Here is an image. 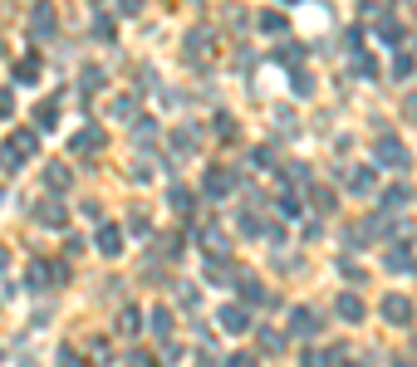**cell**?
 I'll return each instance as SVG.
<instances>
[{
    "label": "cell",
    "instance_id": "c3c4849f",
    "mask_svg": "<svg viewBox=\"0 0 417 367\" xmlns=\"http://www.w3.org/2000/svg\"><path fill=\"white\" fill-rule=\"evenodd\" d=\"M285 6H299V0H285Z\"/></svg>",
    "mask_w": 417,
    "mask_h": 367
},
{
    "label": "cell",
    "instance_id": "44dd1931",
    "mask_svg": "<svg viewBox=\"0 0 417 367\" xmlns=\"http://www.w3.org/2000/svg\"><path fill=\"white\" fill-rule=\"evenodd\" d=\"M349 191H353V196H369V191H373V167H353Z\"/></svg>",
    "mask_w": 417,
    "mask_h": 367
},
{
    "label": "cell",
    "instance_id": "f1b7e54d",
    "mask_svg": "<svg viewBox=\"0 0 417 367\" xmlns=\"http://www.w3.org/2000/svg\"><path fill=\"white\" fill-rule=\"evenodd\" d=\"M113 113H118V118H138V98H133V93H123V98L113 103Z\"/></svg>",
    "mask_w": 417,
    "mask_h": 367
},
{
    "label": "cell",
    "instance_id": "4316f807",
    "mask_svg": "<svg viewBox=\"0 0 417 367\" xmlns=\"http://www.w3.org/2000/svg\"><path fill=\"white\" fill-rule=\"evenodd\" d=\"M118 328H123V333H138V328H142V313H138V308H123V313H118Z\"/></svg>",
    "mask_w": 417,
    "mask_h": 367
},
{
    "label": "cell",
    "instance_id": "7bdbcfd3",
    "mask_svg": "<svg viewBox=\"0 0 417 367\" xmlns=\"http://www.w3.org/2000/svg\"><path fill=\"white\" fill-rule=\"evenodd\" d=\"M319 362H324V357H319L315 348H304V353H299V367H319Z\"/></svg>",
    "mask_w": 417,
    "mask_h": 367
},
{
    "label": "cell",
    "instance_id": "5bb4252c",
    "mask_svg": "<svg viewBox=\"0 0 417 367\" xmlns=\"http://www.w3.org/2000/svg\"><path fill=\"white\" fill-rule=\"evenodd\" d=\"M221 328H226V333H245V328H250V313H245L241 304H226V308H221Z\"/></svg>",
    "mask_w": 417,
    "mask_h": 367
},
{
    "label": "cell",
    "instance_id": "bcb514c9",
    "mask_svg": "<svg viewBox=\"0 0 417 367\" xmlns=\"http://www.w3.org/2000/svg\"><path fill=\"white\" fill-rule=\"evenodd\" d=\"M6 265H10V250H6V245H0V275H6Z\"/></svg>",
    "mask_w": 417,
    "mask_h": 367
},
{
    "label": "cell",
    "instance_id": "8fae6325",
    "mask_svg": "<svg viewBox=\"0 0 417 367\" xmlns=\"http://www.w3.org/2000/svg\"><path fill=\"white\" fill-rule=\"evenodd\" d=\"M236 294H241V308H250V304H266V284H260L255 275H236Z\"/></svg>",
    "mask_w": 417,
    "mask_h": 367
},
{
    "label": "cell",
    "instance_id": "4fadbf2b",
    "mask_svg": "<svg viewBox=\"0 0 417 367\" xmlns=\"http://www.w3.org/2000/svg\"><path fill=\"white\" fill-rule=\"evenodd\" d=\"M30 34H39V39H49V34H55V6H49V0H39V6H35Z\"/></svg>",
    "mask_w": 417,
    "mask_h": 367
},
{
    "label": "cell",
    "instance_id": "f907efd6",
    "mask_svg": "<svg viewBox=\"0 0 417 367\" xmlns=\"http://www.w3.org/2000/svg\"><path fill=\"white\" fill-rule=\"evenodd\" d=\"M93 6H103V0H93Z\"/></svg>",
    "mask_w": 417,
    "mask_h": 367
},
{
    "label": "cell",
    "instance_id": "60d3db41",
    "mask_svg": "<svg viewBox=\"0 0 417 367\" xmlns=\"http://www.w3.org/2000/svg\"><path fill=\"white\" fill-rule=\"evenodd\" d=\"M285 177H290V181H309V167H304V162H290Z\"/></svg>",
    "mask_w": 417,
    "mask_h": 367
},
{
    "label": "cell",
    "instance_id": "f6af8a7d",
    "mask_svg": "<svg viewBox=\"0 0 417 367\" xmlns=\"http://www.w3.org/2000/svg\"><path fill=\"white\" fill-rule=\"evenodd\" d=\"M402 113H407V118H417V93H412V98L402 103Z\"/></svg>",
    "mask_w": 417,
    "mask_h": 367
},
{
    "label": "cell",
    "instance_id": "cb8c5ba5",
    "mask_svg": "<svg viewBox=\"0 0 417 367\" xmlns=\"http://www.w3.org/2000/svg\"><path fill=\"white\" fill-rule=\"evenodd\" d=\"M378 39H383V44H402V25H398L393 15H383V20H378Z\"/></svg>",
    "mask_w": 417,
    "mask_h": 367
},
{
    "label": "cell",
    "instance_id": "9a60e30c",
    "mask_svg": "<svg viewBox=\"0 0 417 367\" xmlns=\"http://www.w3.org/2000/svg\"><path fill=\"white\" fill-rule=\"evenodd\" d=\"M383 259H388V270H393V275H407V270H417V265H412V250H407V245H398V240L388 245V255H383Z\"/></svg>",
    "mask_w": 417,
    "mask_h": 367
},
{
    "label": "cell",
    "instance_id": "d590c367",
    "mask_svg": "<svg viewBox=\"0 0 417 367\" xmlns=\"http://www.w3.org/2000/svg\"><path fill=\"white\" fill-rule=\"evenodd\" d=\"M221 367H260V362H255V357H250V353H231V357H226V362H221Z\"/></svg>",
    "mask_w": 417,
    "mask_h": 367
},
{
    "label": "cell",
    "instance_id": "2e32d148",
    "mask_svg": "<svg viewBox=\"0 0 417 367\" xmlns=\"http://www.w3.org/2000/svg\"><path fill=\"white\" fill-rule=\"evenodd\" d=\"M334 313L344 324H363V304H358V294H339L334 299Z\"/></svg>",
    "mask_w": 417,
    "mask_h": 367
},
{
    "label": "cell",
    "instance_id": "ffe728a7",
    "mask_svg": "<svg viewBox=\"0 0 417 367\" xmlns=\"http://www.w3.org/2000/svg\"><path fill=\"white\" fill-rule=\"evenodd\" d=\"M98 250L113 259V255L123 250V230H118V226H103V230H98Z\"/></svg>",
    "mask_w": 417,
    "mask_h": 367
},
{
    "label": "cell",
    "instance_id": "52a82bcc",
    "mask_svg": "<svg viewBox=\"0 0 417 367\" xmlns=\"http://www.w3.org/2000/svg\"><path fill=\"white\" fill-rule=\"evenodd\" d=\"M319 328H324V319H319L315 308H295V313H290V333H295V338H315Z\"/></svg>",
    "mask_w": 417,
    "mask_h": 367
},
{
    "label": "cell",
    "instance_id": "8992f818",
    "mask_svg": "<svg viewBox=\"0 0 417 367\" xmlns=\"http://www.w3.org/2000/svg\"><path fill=\"white\" fill-rule=\"evenodd\" d=\"M196 245L212 255V259H221L226 250H231V240H226V230H216V226H196Z\"/></svg>",
    "mask_w": 417,
    "mask_h": 367
},
{
    "label": "cell",
    "instance_id": "603a6c76",
    "mask_svg": "<svg viewBox=\"0 0 417 367\" xmlns=\"http://www.w3.org/2000/svg\"><path fill=\"white\" fill-rule=\"evenodd\" d=\"M260 30H266V34H275V39H280V34L290 30V20H285L280 10H266V15H260Z\"/></svg>",
    "mask_w": 417,
    "mask_h": 367
},
{
    "label": "cell",
    "instance_id": "681fc988",
    "mask_svg": "<svg viewBox=\"0 0 417 367\" xmlns=\"http://www.w3.org/2000/svg\"><path fill=\"white\" fill-rule=\"evenodd\" d=\"M412 353H417V338H412Z\"/></svg>",
    "mask_w": 417,
    "mask_h": 367
},
{
    "label": "cell",
    "instance_id": "6da1fadb",
    "mask_svg": "<svg viewBox=\"0 0 417 367\" xmlns=\"http://www.w3.org/2000/svg\"><path fill=\"white\" fill-rule=\"evenodd\" d=\"M35 147H39V132H35V128H20V132H10V137H6V157H0V167H6V172L25 167Z\"/></svg>",
    "mask_w": 417,
    "mask_h": 367
},
{
    "label": "cell",
    "instance_id": "484cf974",
    "mask_svg": "<svg viewBox=\"0 0 417 367\" xmlns=\"http://www.w3.org/2000/svg\"><path fill=\"white\" fill-rule=\"evenodd\" d=\"M177 304H182V308H196V304H201V289H196V284H177Z\"/></svg>",
    "mask_w": 417,
    "mask_h": 367
},
{
    "label": "cell",
    "instance_id": "3957f363",
    "mask_svg": "<svg viewBox=\"0 0 417 367\" xmlns=\"http://www.w3.org/2000/svg\"><path fill=\"white\" fill-rule=\"evenodd\" d=\"M25 284H30V289L64 284V265H59V259H30V270H25Z\"/></svg>",
    "mask_w": 417,
    "mask_h": 367
},
{
    "label": "cell",
    "instance_id": "ee69618b",
    "mask_svg": "<svg viewBox=\"0 0 417 367\" xmlns=\"http://www.w3.org/2000/svg\"><path fill=\"white\" fill-rule=\"evenodd\" d=\"M118 10H123V15H138V10H142V0H118Z\"/></svg>",
    "mask_w": 417,
    "mask_h": 367
},
{
    "label": "cell",
    "instance_id": "8d00e7d4",
    "mask_svg": "<svg viewBox=\"0 0 417 367\" xmlns=\"http://www.w3.org/2000/svg\"><path fill=\"white\" fill-rule=\"evenodd\" d=\"M93 34H98V39H113V20L98 15V20H93Z\"/></svg>",
    "mask_w": 417,
    "mask_h": 367
},
{
    "label": "cell",
    "instance_id": "1f68e13d",
    "mask_svg": "<svg viewBox=\"0 0 417 367\" xmlns=\"http://www.w3.org/2000/svg\"><path fill=\"white\" fill-rule=\"evenodd\" d=\"M84 88H89V93H93V88H103V69H98V64H89V69H84Z\"/></svg>",
    "mask_w": 417,
    "mask_h": 367
},
{
    "label": "cell",
    "instance_id": "d4e9b609",
    "mask_svg": "<svg viewBox=\"0 0 417 367\" xmlns=\"http://www.w3.org/2000/svg\"><path fill=\"white\" fill-rule=\"evenodd\" d=\"M172 147H177V152H192V147H196V128H177V132H172Z\"/></svg>",
    "mask_w": 417,
    "mask_h": 367
},
{
    "label": "cell",
    "instance_id": "b9f144b4",
    "mask_svg": "<svg viewBox=\"0 0 417 367\" xmlns=\"http://www.w3.org/2000/svg\"><path fill=\"white\" fill-rule=\"evenodd\" d=\"M319 235H324V226H319L315 216H309V221H304V240H319Z\"/></svg>",
    "mask_w": 417,
    "mask_h": 367
},
{
    "label": "cell",
    "instance_id": "4dcf8cb0",
    "mask_svg": "<svg viewBox=\"0 0 417 367\" xmlns=\"http://www.w3.org/2000/svg\"><path fill=\"white\" fill-rule=\"evenodd\" d=\"M412 201V191L407 186H393V191H383V206H407Z\"/></svg>",
    "mask_w": 417,
    "mask_h": 367
},
{
    "label": "cell",
    "instance_id": "e0dca14e",
    "mask_svg": "<svg viewBox=\"0 0 417 367\" xmlns=\"http://www.w3.org/2000/svg\"><path fill=\"white\" fill-rule=\"evenodd\" d=\"M55 123H59V93H49V98L39 103V113H35V132L55 128Z\"/></svg>",
    "mask_w": 417,
    "mask_h": 367
},
{
    "label": "cell",
    "instance_id": "7402d4cb",
    "mask_svg": "<svg viewBox=\"0 0 417 367\" xmlns=\"http://www.w3.org/2000/svg\"><path fill=\"white\" fill-rule=\"evenodd\" d=\"M147 328L167 343V333H172V313H167V308H152V313H147Z\"/></svg>",
    "mask_w": 417,
    "mask_h": 367
},
{
    "label": "cell",
    "instance_id": "5b68a950",
    "mask_svg": "<svg viewBox=\"0 0 417 367\" xmlns=\"http://www.w3.org/2000/svg\"><path fill=\"white\" fill-rule=\"evenodd\" d=\"M182 54L201 69V64H206V54H212V30H192V34L182 39Z\"/></svg>",
    "mask_w": 417,
    "mask_h": 367
},
{
    "label": "cell",
    "instance_id": "74e56055",
    "mask_svg": "<svg viewBox=\"0 0 417 367\" xmlns=\"http://www.w3.org/2000/svg\"><path fill=\"white\" fill-rule=\"evenodd\" d=\"M299 59H304L299 44H285V49H280V64H299Z\"/></svg>",
    "mask_w": 417,
    "mask_h": 367
},
{
    "label": "cell",
    "instance_id": "83f0119b",
    "mask_svg": "<svg viewBox=\"0 0 417 367\" xmlns=\"http://www.w3.org/2000/svg\"><path fill=\"white\" fill-rule=\"evenodd\" d=\"M260 348H266V353H280V348H285V333H275V328H260Z\"/></svg>",
    "mask_w": 417,
    "mask_h": 367
},
{
    "label": "cell",
    "instance_id": "30bf717a",
    "mask_svg": "<svg viewBox=\"0 0 417 367\" xmlns=\"http://www.w3.org/2000/svg\"><path fill=\"white\" fill-rule=\"evenodd\" d=\"M231 191H236V172H231V167H212V172H206V196L221 201V196H231Z\"/></svg>",
    "mask_w": 417,
    "mask_h": 367
},
{
    "label": "cell",
    "instance_id": "7c38bea8",
    "mask_svg": "<svg viewBox=\"0 0 417 367\" xmlns=\"http://www.w3.org/2000/svg\"><path fill=\"white\" fill-rule=\"evenodd\" d=\"M69 147H74V152H84V157H93V152H103V128H93V123H89V128H79Z\"/></svg>",
    "mask_w": 417,
    "mask_h": 367
},
{
    "label": "cell",
    "instance_id": "816d5d0a",
    "mask_svg": "<svg viewBox=\"0 0 417 367\" xmlns=\"http://www.w3.org/2000/svg\"><path fill=\"white\" fill-rule=\"evenodd\" d=\"M0 201H6V191H0Z\"/></svg>",
    "mask_w": 417,
    "mask_h": 367
},
{
    "label": "cell",
    "instance_id": "277c9868",
    "mask_svg": "<svg viewBox=\"0 0 417 367\" xmlns=\"http://www.w3.org/2000/svg\"><path fill=\"white\" fill-rule=\"evenodd\" d=\"M378 313H383V324L407 328V324H412V299H407V294H388V299L378 304Z\"/></svg>",
    "mask_w": 417,
    "mask_h": 367
},
{
    "label": "cell",
    "instance_id": "d6a6232c",
    "mask_svg": "<svg viewBox=\"0 0 417 367\" xmlns=\"http://www.w3.org/2000/svg\"><path fill=\"white\" fill-rule=\"evenodd\" d=\"M353 74H358V79H373L378 69H373V59H369V54H358V59H353Z\"/></svg>",
    "mask_w": 417,
    "mask_h": 367
},
{
    "label": "cell",
    "instance_id": "d6986e66",
    "mask_svg": "<svg viewBox=\"0 0 417 367\" xmlns=\"http://www.w3.org/2000/svg\"><path fill=\"white\" fill-rule=\"evenodd\" d=\"M39 74H44V64H39V54H25V59L15 64V79H20V83H39Z\"/></svg>",
    "mask_w": 417,
    "mask_h": 367
},
{
    "label": "cell",
    "instance_id": "7dc6e473",
    "mask_svg": "<svg viewBox=\"0 0 417 367\" xmlns=\"http://www.w3.org/2000/svg\"><path fill=\"white\" fill-rule=\"evenodd\" d=\"M393 367H412V362H407V357H398V362H393Z\"/></svg>",
    "mask_w": 417,
    "mask_h": 367
},
{
    "label": "cell",
    "instance_id": "f35d334b",
    "mask_svg": "<svg viewBox=\"0 0 417 367\" xmlns=\"http://www.w3.org/2000/svg\"><path fill=\"white\" fill-rule=\"evenodd\" d=\"M172 206H177V211H182V216H187V211H192V196H187V191H182V186H172Z\"/></svg>",
    "mask_w": 417,
    "mask_h": 367
},
{
    "label": "cell",
    "instance_id": "ab89813d",
    "mask_svg": "<svg viewBox=\"0 0 417 367\" xmlns=\"http://www.w3.org/2000/svg\"><path fill=\"white\" fill-rule=\"evenodd\" d=\"M10 113H15V93L0 88V118H10Z\"/></svg>",
    "mask_w": 417,
    "mask_h": 367
},
{
    "label": "cell",
    "instance_id": "9c48e42d",
    "mask_svg": "<svg viewBox=\"0 0 417 367\" xmlns=\"http://www.w3.org/2000/svg\"><path fill=\"white\" fill-rule=\"evenodd\" d=\"M133 142H138V152H158V142H163L158 123L152 118H133Z\"/></svg>",
    "mask_w": 417,
    "mask_h": 367
},
{
    "label": "cell",
    "instance_id": "e575fe53",
    "mask_svg": "<svg viewBox=\"0 0 417 367\" xmlns=\"http://www.w3.org/2000/svg\"><path fill=\"white\" fill-rule=\"evenodd\" d=\"M388 74H393V79H407V74H412V59H407V54H398V59H393V69H388Z\"/></svg>",
    "mask_w": 417,
    "mask_h": 367
},
{
    "label": "cell",
    "instance_id": "7a4b0ae2",
    "mask_svg": "<svg viewBox=\"0 0 417 367\" xmlns=\"http://www.w3.org/2000/svg\"><path fill=\"white\" fill-rule=\"evenodd\" d=\"M373 152H378V162H383V167H393V172H407V167H412V152H407L393 132H383V137L373 142Z\"/></svg>",
    "mask_w": 417,
    "mask_h": 367
},
{
    "label": "cell",
    "instance_id": "f546056e",
    "mask_svg": "<svg viewBox=\"0 0 417 367\" xmlns=\"http://www.w3.org/2000/svg\"><path fill=\"white\" fill-rule=\"evenodd\" d=\"M339 275H344V279H349V284H363V270H358V265H353V259H349V255H344V259H339Z\"/></svg>",
    "mask_w": 417,
    "mask_h": 367
},
{
    "label": "cell",
    "instance_id": "ba28073f",
    "mask_svg": "<svg viewBox=\"0 0 417 367\" xmlns=\"http://www.w3.org/2000/svg\"><path fill=\"white\" fill-rule=\"evenodd\" d=\"M35 221H39V226H49V230H64V221H69V216H64V206L49 196V201H35Z\"/></svg>",
    "mask_w": 417,
    "mask_h": 367
},
{
    "label": "cell",
    "instance_id": "836d02e7",
    "mask_svg": "<svg viewBox=\"0 0 417 367\" xmlns=\"http://www.w3.org/2000/svg\"><path fill=\"white\" fill-rule=\"evenodd\" d=\"M315 201H319V211H334V201H339V196H334L329 186H315Z\"/></svg>",
    "mask_w": 417,
    "mask_h": 367
},
{
    "label": "cell",
    "instance_id": "ac0fdd59",
    "mask_svg": "<svg viewBox=\"0 0 417 367\" xmlns=\"http://www.w3.org/2000/svg\"><path fill=\"white\" fill-rule=\"evenodd\" d=\"M44 186L55 191V196H64V191H69V167H64V162H49V167H44Z\"/></svg>",
    "mask_w": 417,
    "mask_h": 367
}]
</instances>
